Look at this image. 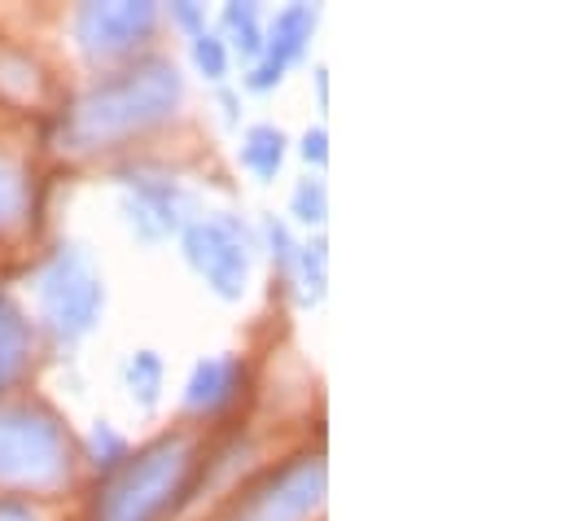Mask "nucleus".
I'll return each instance as SVG.
<instances>
[{
    "label": "nucleus",
    "mask_w": 565,
    "mask_h": 521,
    "mask_svg": "<svg viewBox=\"0 0 565 521\" xmlns=\"http://www.w3.org/2000/svg\"><path fill=\"white\" fill-rule=\"evenodd\" d=\"M180 71L167 62H145L137 71H124L119 79L93 88L66 119L62 140L66 149H93V145H110L124 140L132 131L162 124L175 106H180Z\"/></svg>",
    "instance_id": "1"
},
{
    "label": "nucleus",
    "mask_w": 565,
    "mask_h": 521,
    "mask_svg": "<svg viewBox=\"0 0 565 521\" xmlns=\"http://www.w3.org/2000/svg\"><path fill=\"white\" fill-rule=\"evenodd\" d=\"M189 469H193V447L184 438H162L145 447L102 491L97 521H158L171 509V500L184 491Z\"/></svg>",
    "instance_id": "2"
},
{
    "label": "nucleus",
    "mask_w": 565,
    "mask_h": 521,
    "mask_svg": "<svg viewBox=\"0 0 565 521\" xmlns=\"http://www.w3.org/2000/svg\"><path fill=\"white\" fill-rule=\"evenodd\" d=\"M71 478V447L62 425L40 407H0V482L49 491Z\"/></svg>",
    "instance_id": "3"
},
{
    "label": "nucleus",
    "mask_w": 565,
    "mask_h": 521,
    "mask_svg": "<svg viewBox=\"0 0 565 521\" xmlns=\"http://www.w3.org/2000/svg\"><path fill=\"white\" fill-rule=\"evenodd\" d=\"M40 302H44V320L57 329V338L75 342L97 325L106 289H102V276L93 272V263L79 251H62L40 276Z\"/></svg>",
    "instance_id": "4"
},
{
    "label": "nucleus",
    "mask_w": 565,
    "mask_h": 521,
    "mask_svg": "<svg viewBox=\"0 0 565 521\" xmlns=\"http://www.w3.org/2000/svg\"><path fill=\"white\" fill-rule=\"evenodd\" d=\"M184 255L206 276V285L220 298H242L246 294V285H250V237L237 220L211 215V220L189 224Z\"/></svg>",
    "instance_id": "5"
},
{
    "label": "nucleus",
    "mask_w": 565,
    "mask_h": 521,
    "mask_svg": "<svg viewBox=\"0 0 565 521\" xmlns=\"http://www.w3.org/2000/svg\"><path fill=\"white\" fill-rule=\"evenodd\" d=\"M320 500H324V460L298 456L259 491H250L224 521H302L320 509Z\"/></svg>",
    "instance_id": "6"
},
{
    "label": "nucleus",
    "mask_w": 565,
    "mask_h": 521,
    "mask_svg": "<svg viewBox=\"0 0 565 521\" xmlns=\"http://www.w3.org/2000/svg\"><path fill=\"white\" fill-rule=\"evenodd\" d=\"M158 22V4L149 0H102L84 4L75 18V35L88 57H115L128 53L137 40H145Z\"/></svg>",
    "instance_id": "7"
},
{
    "label": "nucleus",
    "mask_w": 565,
    "mask_h": 521,
    "mask_svg": "<svg viewBox=\"0 0 565 521\" xmlns=\"http://www.w3.org/2000/svg\"><path fill=\"white\" fill-rule=\"evenodd\" d=\"M311 31H316V9H311V4H289V9L277 13V22H273V31H268V62L250 75V88H255V93L281 84L285 66L302 57Z\"/></svg>",
    "instance_id": "8"
},
{
    "label": "nucleus",
    "mask_w": 565,
    "mask_h": 521,
    "mask_svg": "<svg viewBox=\"0 0 565 521\" xmlns=\"http://www.w3.org/2000/svg\"><path fill=\"white\" fill-rule=\"evenodd\" d=\"M128 189H132V198H128V215H132V224H141L145 237H162V233H171V228L180 224V206H184V198H180V189H175L171 180L132 176Z\"/></svg>",
    "instance_id": "9"
},
{
    "label": "nucleus",
    "mask_w": 565,
    "mask_h": 521,
    "mask_svg": "<svg viewBox=\"0 0 565 521\" xmlns=\"http://www.w3.org/2000/svg\"><path fill=\"white\" fill-rule=\"evenodd\" d=\"M242 386V364L233 355H215V360H202L189 378V391H184V407L189 412H220L233 403V394Z\"/></svg>",
    "instance_id": "10"
},
{
    "label": "nucleus",
    "mask_w": 565,
    "mask_h": 521,
    "mask_svg": "<svg viewBox=\"0 0 565 521\" xmlns=\"http://www.w3.org/2000/svg\"><path fill=\"white\" fill-rule=\"evenodd\" d=\"M26 355H31V325L22 307L9 294H0V386H9L22 373Z\"/></svg>",
    "instance_id": "11"
},
{
    "label": "nucleus",
    "mask_w": 565,
    "mask_h": 521,
    "mask_svg": "<svg viewBox=\"0 0 565 521\" xmlns=\"http://www.w3.org/2000/svg\"><path fill=\"white\" fill-rule=\"evenodd\" d=\"M285 158V136L281 128H250L246 131V145H242V162L255 171V176H277Z\"/></svg>",
    "instance_id": "12"
},
{
    "label": "nucleus",
    "mask_w": 565,
    "mask_h": 521,
    "mask_svg": "<svg viewBox=\"0 0 565 521\" xmlns=\"http://www.w3.org/2000/svg\"><path fill=\"white\" fill-rule=\"evenodd\" d=\"M224 22L233 26V44L246 53V57H255L259 49H264V31H259V9L255 4H228L224 9Z\"/></svg>",
    "instance_id": "13"
},
{
    "label": "nucleus",
    "mask_w": 565,
    "mask_h": 521,
    "mask_svg": "<svg viewBox=\"0 0 565 521\" xmlns=\"http://www.w3.org/2000/svg\"><path fill=\"white\" fill-rule=\"evenodd\" d=\"M128 386L141 398V407H153L158 403V391H162V360L153 351H141L132 364H128Z\"/></svg>",
    "instance_id": "14"
},
{
    "label": "nucleus",
    "mask_w": 565,
    "mask_h": 521,
    "mask_svg": "<svg viewBox=\"0 0 565 521\" xmlns=\"http://www.w3.org/2000/svg\"><path fill=\"white\" fill-rule=\"evenodd\" d=\"M22 211H26V184H22L18 167H9V162L0 158V228L18 224Z\"/></svg>",
    "instance_id": "15"
},
{
    "label": "nucleus",
    "mask_w": 565,
    "mask_h": 521,
    "mask_svg": "<svg viewBox=\"0 0 565 521\" xmlns=\"http://www.w3.org/2000/svg\"><path fill=\"white\" fill-rule=\"evenodd\" d=\"M298 285H302V302H316L324 294V242L298 255Z\"/></svg>",
    "instance_id": "16"
},
{
    "label": "nucleus",
    "mask_w": 565,
    "mask_h": 521,
    "mask_svg": "<svg viewBox=\"0 0 565 521\" xmlns=\"http://www.w3.org/2000/svg\"><path fill=\"white\" fill-rule=\"evenodd\" d=\"M193 62H198V71H202L206 79H224V75H228V49H224V40L202 31V35L193 40Z\"/></svg>",
    "instance_id": "17"
},
{
    "label": "nucleus",
    "mask_w": 565,
    "mask_h": 521,
    "mask_svg": "<svg viewBox=\"0 0 565 521\" xmlns=\"http://www.w3.org/2000/svg\"><path fill=\"white\" fill-rule=\"evenodd\" d=\"M294 215H298L302 224H324L329 202H324V184H320V180H302V184L294 189Z\"/></svg>",
    "instance_id": "18"
},
{
    "label": "nucleus",
    "mask_w": 565,
    "mask_h": 521,
    "mask_svg": "<svg viewBox=\"0 0 565 521\" xmlns=\"http://www.w3.org/2000/svg\"><path fill=\"white\" fill-rule=\"evenodd\" d=\"M88 443H93V456H97V465H102V469H110V465H119V460L128 456V443H124L110 425H97Z\"/></svg>",
    "instance_id": "19"
},
{
    "label": "nucleus",
    "mask_w": 565,
    "mask_h": 521,
    "mask_svg": "<svg viewBox=\"0 0 565 521\" xmlns=\"http://www.w3.org/2000/svg\"><path fill=\"white\" fill-rule=\"evenodd\" d=\"M324 145H329L324 128H311L307 136H302V158H307V162H324V158H329V149H324Z\"/></svg>",
    "instance_id": "20"
},
{
    "label": "nucleus",
    "mask_w": 565,
    "mask_h": 521,
    "mask_svg": "<svg viewBox=\"0 0 565 521\" xmlns=\"http://www.w3.org/2000/svg\"><path fill=\"white\" fill-rule=\"evenodd\" d=\"M171 13L180 18V26H189L193 35H202V9L198 4H171Z\"/></svg>",
    "instance_id": "21"
},
{
    "label": "nucleus",
    "mask_w": 565,
    "mask_h": 521,
    "mask_svg": "<svg viewBox=\"0 0 565 521\" xmlns=\"http://www.w3.org/2000/svg\"><path fill=\"white\" fill-rule=\"evenodd\" d=\"M0 521H40L22 500H0Z\"/></svg>",
    "instance_id": "22"
}]
</instances>
